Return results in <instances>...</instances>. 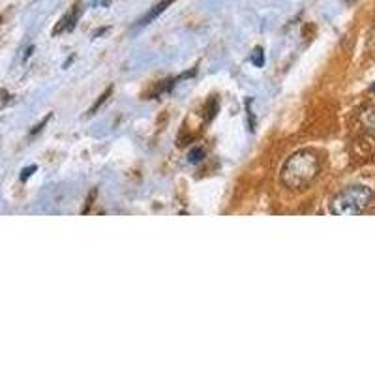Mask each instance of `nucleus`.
<instances>
[{"instance_id":"nucleus-1","label":"nucleus","mask_w":375,"mask_h":375,"mask_svg":"<svg viewBox=\"0 0 375 375\" xmlns=\"http://www.w3.org/2000/svg\"><path fill=\"white\" fill-rule=\"evenodd\" d=\"M319 171H321V159L317 156V152L298 150L287 158V161L281 167L279 178L285 188H289L293 192H300L317 178Z\"/></svg>"},{"instance_id":"nucleus-2","label":"nucleus","mask_w":375,"mask_h":375,"mask_svg":"<svg viewBox=\"0 0 375 375\" xmlns=\"http://www.w3.org/2000/svg\"><path fill=\"white\" fill-rule=\"evenodd\" d=\"M372 190L364 184H353L341 190L330 203V212L334 216H356L364 212L372 203Z\"/></svg>"},{"instance_id":"nucleus-3","label":"nucleus","mask_w":375,"mask_h":375,"mask_svg":"<svg viewBox=\"0 0 375 375\" xmlns=\"http://www.w3.org/2000/svg\"><path fill=\"white\" fill-rule=\"evenodd\" d=\"M81 4L77 2L75 6H73L70 12L66 13L64 17H60V21L55 24V28H53V36H60V34H64V32H70V30H73L75 28V24H77V21H79V17H81Z\"/></svg>"},{"instance_id":"nucleus-4","label":"nucleus","mask_w":375,"mask_h":375,"mask_svg":"<svg viewBox=\"0 0 375 375\" xmlns=\"http://www.w3.org/2000/svg\"><path fill=\"white\" fill-rule=\"evenodd\" d=\"M175 0H161V2H158L156 6L152 8V10H148V13L146 15H143L141 19H139V26H145V24H150L156 17H159L161 13L165 12L167 8H169L171 4H173Z\"/></svg>"},{"instance_id":"nucleus-5","label":"nucleus","mask_w":375,"mask_h":375,"mask_svg":"<svg viewBox=\"0 0 375 375\" xmlns=\"http://www.w3.org/2000/svg\"><path fill=\"white\" fill-rule=\"evenodd\" d=\"M360 120H362L364 128L375 137V107H370V109L364 111L362 117H360Z\"/></svg>"},{"instance_id":"nucleus-6","label":"nucleus","mask_w":375,"mask_h":375,"mask_svg":"<svg viewBox=\"0 0 375 375\" xmlns=\"http://www.w3.org/2000/svg\"><path fill=\"white\" fill-rule=\"evenodd\" d=\"M218 111H219V103H218V98H210L208 99V103H206V122H210V120H214V117L218 115Z\"/></svg>"},{"instance_id":"nucleus-7","label":"nucleus","mask_w":375,"mask_h":375,"mask_svg":"<svg viewBox=\"0 0 375 375\" xmlns=\"http://www.w3.org/2000/svg\"><path fill=\"white\" fill-rule=\"evenodd\" d=\"M111 94H113V86H109V88H107V90H105V92H103L101 96L98 98V99H96V103H94V105L90 107V111H88V117H92V115H96L98 109H99V107H101V105H103V103H105V101L109 99Z\"/></svg>"},{"instance_id":"nucleus-8","label":"nucleus","mask_w":375,"mask_h":375,"mask_svg":"<svg viewBox=\"0 0 375 375\" xmlns=\"http://www.w3.org/2000/svg\"><path fill=\"white\" fill-rule=\"evenodd\" d=\"M252 64L255 68H263L265 66V51L263 47H255L254 53H252Z\"/></svg>"},{"instance_id":"nucleus-9","label":"nucleus","mask_w":375,"mask_h":375,"mask_svg":"<svg viewBox=\"0 0 375 375\" xmlns=\"http://www.w3.org/2000/svg\"><path fill=\"white\" fill-rule=\"evenodd\" d=\"M203 158H205V150H203V148H199V146H197V148H192V150H190V154H188L190 163H199Z\"/></svg>"},{"instance_id":"nucleus-10","label":"nucleus","mask_w":375,"mask_h":375,"mask_svg":"<svg viewBox=\"0 0 375 375\" xmlns=\"http://www.w3.org/2000/svg\"><path fill=\"white\" fill-rule=\"evenodd\" d=\"M250 103H252V98L246 99V109H248V124H250V132H255V117L252 109H250Z\"/></svg>"},{"instance_id":"nucleus-11","label":"nucleus","mask_w":375,"mask_h":375,"mask_svg":"<svg viewBox=\"0 0 375 375\" xmlns=\"http://www.w3.org/2000/svg\"><path fill=\"white\" fill-rule=\"evenodd\" d=\"M96 194H98V190H92V192H90V195H88V199H86V205L83 206V210H81L83 214H88V212H90V206L94 205V199H96Z\"/></svg>"},{"instance_id":"nucleus-12","label":"nucleus","mask_w":375,"mask_h":375,"mask_svg":"<svg viewBox=\"0 0 375 375\" xmlns=\"http://www.w3.org/2000/svg\"><path fill=\"white\" fill-rule=\"evenodd\" d=\"M34 171H36V165H30V167L23 169V171H21V180H23V182L28 180V178H30V175H32Z\"/></svg>"},{"instance_id":"nucleus-13","label":"nucleus","mask_w":375,"mask_h":375,"mask_svg":"<svg viewBox=\"0 0 375 375\" xmlns=\"http://www.w3.org/2000/svg\"><path fill=\"white\" fill-rule=\"evenodd\" d=\"M111 2H113V0H94L92 4H94V8H98V6H99V8H109Z\"/></svg>"},{"instance_id":"nucleus-14","label":"nucleus","mask_w":375,"mask_h":375,"mask_svg":"<svg viewBox=\"0 0 375 375\" xmlns=\"http://www.w3.org/2000/svg\"><path fill=\"white\" fill-rule=\"evenodd\" d=\"M105 32H107V28H99V30H96V32H94L92 36L98 38V36H101V34H105Z\"/></svg>"},{"instance_id":"nucleus-15","label":"nucleus","mask_w":375,"mask_h":375,"mask_svg":"<svg viewBox=\"0 0 375 375\" xmlns=\"http://www.w3.org/2000/svg\"><path fill=\"white\" fill-rule=\"evenodd\" d=\"M345 2H347V4H353V2H355V0H345Z\"/></svg>"},{"instance_id":"nucleus-16","label":"nucleus","mask_w":375,"mask_h":375,"mask_svg":"<svg viewBox=\"0 0 375 375\" xmlns=\"http://www.w3.org/2000/svg\"><path fill=\"white\" fill-rule=\"evenodd\" d=\"M372 92H375V85H374V86H372Z\"/></svg>"},{"instance_id":"nucleus-17","label":"nucleus","mask_w":375,"mask_h":375,"mask_svg":"<svg viewBox=\"0 0 375 375\" xmlns=\"http://www.w3.org/2000/svg\"><path fill=\"white\" fill-rule=\"evenodd\" d=\"M0 23H2V17H0Z\"/></svg>"}]
</instances>
